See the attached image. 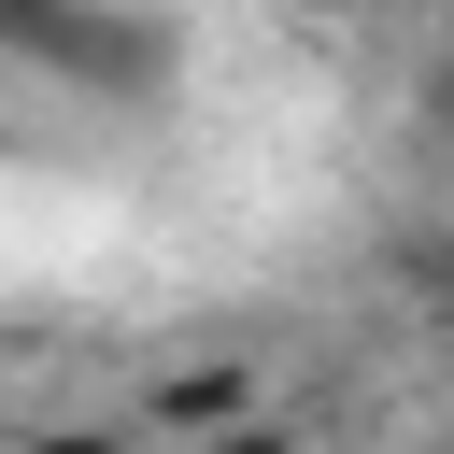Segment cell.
Returning <instances> with one entry per match:
<instances>
[{
    "label": "cell",
    "mask_w": 454,
    "mask_h": 454,
    "mask_svg": "<svg viewBox=\"0 0 454 454\" xmlns=\"http://www.w3.org/2000/svg\"><path fill=\"white\" fill-rule=\"evenodd\" d=\"M270 397H255V355H184V369H156L142 383V426L156 440H241Z\"/></svg>",
    "instance_id": "6da1fadb"
},
{
    "label": "cell",
    "mask_w": 454,
    "mask_h": 454,
    "mask_svg": "<svg viewBox=\"0 0 454 454\" xmlns=\"http://www.w3.org/2000/svg\"><path fill=\"white\" fill-rule=\"evenodd\" d=\"M57 28H71V0H0V43L14 57H57Z\"/></svg>",
    "instance_id": "7a4b0ae2"
},
{
    "label": "cell",
    "mask_w": 454,
    "mask_h": 454,
    "mask_svg": "<svg viewBox=\"0 0 454 454\" xmlns=\"http://www.w3.org/2000/svg\"><path fill=\"white\" fill-rule=\"evenodd\" d=\"M426 312H440V340H454V255H426Z\"/></svg>",
    "instance_id": "3957f363"
}]
</instances>
